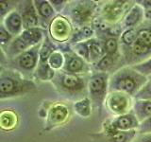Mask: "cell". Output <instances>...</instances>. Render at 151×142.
Instances as JSON below:
<instances>
[{
    "instance_id": "21",
    "label": "cell",
    "mask_w": 151,
    "mask_h": 142,
    "mask_svg": "<svg viewBox=\"0 0 151 142\" xmlns=\"http://www.w3.org/2000/svg\"><path fill=\"white\" fill-rule=\"evenodd\" d=\"M93 35V28L89 26H84L82 28H79L75 33L72 34L70 42L72 44H78L84 41H87L92 39V36Z\"/></svg>"
},
{
    "instance_id": "27",
    "label": "cell",
    "mask_w": 151,
    "mask_h": 142,
    "mask_svg": "<svg viewBox=\"0 0 151 142\" xmlns=\"http://www.w3.org/2000/svg\"><path fill=\"white\" fill-rule=\"evenodd\" d=\"M137 99H144V101H151V79L147 80L145 86L137 93L135 96Z\"/></svg>"
},
{
    "instance_id": "15",
    "label": "cell",
    "mask_w": 151,
    "mask_h": 142,
    "mask_svg": "<svg viewBox=\"0 0 151 142\" xmlns=\"http://www.w3.org/2000/svg\"><path fill=\"white\" fill-rule=\"evenodd\" d=\"M34 6L39 15L40 22L44 28L48 23H51L55 15L54 8L50 4V1H34Z\"/></svg>"
},
{
    "instance_id": "35",
    "label": "cell",
    "mask_w": 151,
    "mask_h": 142,
    "mask_svg": "<svg viewBox=\"0 0 151 142\" xmlns=\"http://www.w3.org/2000/svg\"><path fill=\"white\" fill-rule=\"evenodd\" d=\"M52 7L55 8L58 12H60L61 9H63V8L65 6V3L66 1H63V0H58V1H50Z\"/></svg>"
},
{
    "instance_id": "29",
    "label": "cell",
    "mask_w": 151,
    "mask_h": 142,
    "mask_svg": "<svg viewBox=\"0 0 151 142\" xmlns=\"http://www.w3.org/2000/svg\"><path fill=\"white\" fill-rule=\"evenodd\" d=\"M12 37V35L6 30V28L4 27V25H2L1 28H0V42H1L2 47L8 46L11 44Z\"/></svg>"
},
{
    "instance_id": "14",
    "label": "cell",
    "mask_w": 151,
    "mask_h": 142,
    "mask_svg": "<svg viewBox=\"0 0 151 142\" xmlns=\"http://www.w3.org/2000/svg\"><path fill=\"white\" fill-rule=\"evenodd\" d=\"M71 32L69 22L63 17H56L50 23V33L53 39L63 41L66 39Z\"/></svg>"
},
{
    "instance_id": "2",
    "label": "cell",
    "mask_w": 151,
    "mask_h": 142,
    "mask_svg": "<svg viewBox=\"0 0 151 142\" xmlns=\"http://www.w3.org/2000/svg\"><path fill=\"white\" fill-rule=\"evenodd\" d=\"M147 83V77L142 75L133 67H122L114 72L109 80V91L123 92L136 96Z\"/></svg>"
},
{
    "instance_id": "6",
    "label": "cell",
    "mask_w": 151,
    "mask_h": 142,
    "mask_svg": "<svg viewBox=\"0 0 151 142\" xmlns=\"http://www.w3.org/2000/svg\"><path fill=\"white\" fill-rule=\"evenodd\" d=\"M109 80L110 75L106 72H96L93 74L88 80V92L90 95V101L94 107L101 109V106L106 99Z\"/></svg>"
},
{
    "instance_id": "25",
    "label": "cell",
    "mask_w": 151,
    "mask_h": 142,
    "mask_svg": "<svg viewBox=\"0 0 151 142\" xmlns=\"http://www.w3.org/2000/svg\"><path fill=\"white\" fill-rule=\"evenodd\" d=\"M48 64L52 69L63 68L64 65V55L60 51H55L48 59Z\"/></svg>"
},
{
    "instance_id": "19",
    "label": "cell",
    "mask_w": 151,
    "mask_h": 142,
    "mask_svg": "<svg viewBox=\"0 0 151 142\" xmlns=\"http://www.w3.org/2000/svg\"><path fill=\"white\" fill-rule=\"evenodd\" d=\"M89 50H90V63L96 64L106 55L104 43L96 39L89 40Z\"/></svg>"
},
{
    "instance_id": "13",
    "label": "cell",
    "mask_w": 151,
    "mask_h": 142,
    "mask_svg": "<svg viewBox=\"0 0 151 142\" xmlns=\"http://www.w3.org/2000/svg\"><path fill=\"white\" fill-rule=\"evenodd\" d=\"M136 130L130 131H113L106 130L104 135H98V142H132L137 135Z\"/></svg>"
},
{
    "instance_id": "33",
    "label": "cell",
    "mask_w": 151,
    "mask_h": 142,
    "mask_svg": "<svg viewBox=\"0 0 151 142\" xmlns=\"http://www.w3.org/2000/svg\"><path fill=\"white\" fill-rule=\"evenodd\" d=\"M142 3V6L144 8V13L146 20L151 21V1H138Z\"/></svg>"
},
{
    "instance_id": "34",
    "label": "cell",
    "mask_w": 151,
    "mask_h": 142,
    "mask_svg": "<svg viewBox=\"0 0 151 142\" xmlns=\"http://www.w3.org/2000/svg\"><path fill=\"white\" fill-rule=\"evenodd\" d=\"M132 142H151V133H149V134L139 135L138 136L136 135V137Z\"/></svg>"
},
{
    "instance_id": "8",
    "label": "cell",
    "mask_w": 151,
    "mask_h": 142,
    "mask_svg": "<svg viewBox=\"0 0 151 142\" xmlns=\"http://www.w3.org/2000/svg\"><path fill=\"white\" fill-rule=\"evenodd\" d=\"M130 2L127 1H114L110 4H106L101 11L102 19L104 21L108 22L109 24L114 25L124 16V14L130 11Z\"/></svg>"
},
{
    "instance_id": "1",
    "label": "cell",
    "mask_w": 151,
    "mask_h": 142,
    "mask_svg": "<svg viewBox=\"0 0 151 142\" xmlns=\"http://www.w3.org/2000/svg\"><path fill=\"white\" fill-rule=\"evenodd\" d=\"M137 38L133 45L122 49L124 63L133 64L151 58V21L146 20L136 28Z\"/></svg>"
},
{
    "instance_id": "28",
    "label": "cell",
    "mask_w": 151,
    "mask_h": 142,
    "mask_svg": "<svg viewBox=\"0 0 151 142\" xmlns=\"http://www.w3.org/2000/svg\"><path fill=\"white\" fill-rule=\"evenodd\" d=\"M132 67L136 71H138L139 73H141L142 75L145 76V77L151 76V58L146 60L145 62H144V63H142V64L132 65Z\"/></svg>"
},
{
    "instance_id": "9",
    "label": "cell",
    "mask_w": 151,
    "mask_h": 142,
    "mask_svg": "<svg viewBox=\"0 0 151 142\" xmlns=\"http://www.w3.org/2000/svg\"><path fill=\"white\" fill-rule=\"evenodd\" d=\"M109 110L116 115H125L129 110L131 101L129 95L123 92H111L106 99Z\"/></svg>"
},
{
    "instance_id": "4",
    "label": "cell",
    "mask_w": 151,
    "mask_h": 142,
    "mask_svg": "<svg viewBox=\"0 0 151 142\" xmlns=\"http://www.w3.org/2000/svg\"><path fill=\"white\" fill-rule=\"evenodd\" d=\"M52 83L58 91L70 98H77L84 95L88 90V80L80 75H73L65 72H57Z\"/></svg>"
},
{
    "instance_id": "23",
    "label": "cell",
    "mask_w": 151,
    "mask_h": 142,
    "mask_svg": "<svg viewBox=\"0 0 151 142\" xmlns=\"http://www.w3.org/2000/svg\"><path fill=\"white\" fill-rule=\"evenodd\" d=\"M137 38V31L136 28H129L126 30L121 36V49H125V47H129L133 45Z\"/></svg>"
},
{
    "instance_id": "16",
    "label": "cell",
    "mask_w": 151,
    "mask_h": 142,
    "mask_svg": "<svg viewBox=\"0 0 151 142\" xmlns=\"http://www.w3.org/2000/svg\"><path fill=\"white\" fill-rule=\"evenodd\" d=\"M4 27L6 30L11 33L12 35L19 36L21 34L23 27V20L20 15V13L16 11H12L9 12L5 18Z\"/></svg>"
},
{
    "instance_id": "10",
    "label": "cell",
    "mask_w": 151,
    "mask_h": 142,
    "mask_svg": "<svg viewBox=\"0 0 151 142\" xmlns=\"http://www.w3.org/2000/svg\"><path fill=\"white\" fill-rule=\"evenodd\" d=\"M34 2L32 1H24L18 5V12L20 13L23 20V27L25 30L38 28L40 19L36 8L34 6Z\"/></svg>"
},
{
    "instance_id": "32",
    "label": "cell",
    "mask_w": 151,
    "mask_h": 142,
    "mask_svg": "<svg viewBox=\"0 0 151 142\" xmlns=\"http://www.w3.org/2000/svg\"><path fill=\"white\" fill-rule=\"evenodd\" d=\"M8 113H9V118H6V117L3 115L1 116V124L3 128H9L14 124L15 116L11 112H8Z\"/></svg>"
},
{
    "instance_id": "31",
    "label": "cell",
    "mask_w": 151,
    "mask_h": 142,
    "mask_svg": "<svg viewBox=\"0 0 151 142\" xmlns=\"http://www.w3.org/2000/svg\"><path fill=\"white\" fill-rule=\"evenodd\" d=\"M16 6V2H11V1H0V16L3 17L5 14L9 12V11Z\"/></svg>"
},
{
    "instance_id": "18",
    "label": "cell",
    "mask_w": 151,
    "mask_h": 142,
    "mask_svg": "<svg viewBox=\"0 0 151 142\" xmlns=\"http://www.w3.org/2000/svg\"><path fill=\"white\" fill-rule=\"evenodd\" d=\"M44 35L45 32L42 28H30V30H25L19 36L32 47L41 44V41Z\"/></svg>"
},
{
    "instance_id": "30",
    "label": "cell",
    "mask_w": 151,
    "mask_h": 142,
    "mask_svg": "<svg viewBox=\"0 0 151 142\" xmlns=\"http://www.w3.org/2000/svg\"><path fill=\"white\" fill-rule=\"evenodd\" d=\"M138 133L140 135L149 134L151 133V116L147 117L146 120L141 122V124L138 128Z\"/></svg>"
},
{
    "instance_id": "22",
    "label": "cell",
    "mask_w": 151,
    "mask_h": 142,
    "mask_svg": "<svg viewBox=\"0 0 151 142\" xmlns=\"http://www.w3.org/2000/svg\"><path fill=\"white\" fill-rule=\"evenodd\" d=\"M68 116V109L63 105H56L51 109L49 114V121L52 124L63 122Z\"/></svg>"
},
{
    "instance_id": "5",
    "label": "cell",
    "mask_w": 151,
    "mask_h": 142,
    "mask_svg": "<svg viewBox=\"0 0 151 142\" xmlns=\"http://www.w3.org/2000/svg\"><path fill=\"white\" fill-rule=\"evenodd\" d=\"M42 44L30 47L15 58L9 61V67L20 72L23 76H29L33 73L37 64H39L40 50Z\"/></svg>"
},
{
    "instance_id": "11",
    "label": "cell",
    "mask_w": 151,
    "mask_h": 142,
    "mask_svg": "<svg viewBox=\"0 0 151 142\" xmlns=\"http://www.w3.org/2000/svg\"><path fill=\"white\" fill-rule=\"evenodd\" d=\"M64 55V65L63 71L68 74L80 75L87 72L88 65L84 59L73 51H66Z\"/></svg>"
},
{
    "instance_id": "26",
    "label": "cell",
    "mask_w": 151,
    "mask_h": 142,
    "mask_svg": "<svg viewBox=\"0 0 151 142\" xmlns=\"http://www.w3.org/2000/svg\"><path fill=\"white\" fill-rule=\"evenodd\" d=\"M104 43V49H105L106 54L109 55H117L118 53V42H117V38H112V37H109L103 42Z\"/></svg>"
},
{
    "instance_id": "7",
    "label": "cell",
    "mask_w": 151,
    "mask_h": 142,
    "mask_svg": "<svg viewBox=\"0 0 151 142\" xmlns=\"http://www.w3.org/2000/svg\"><path fill=\"white\" fill-rule=\"evenodd\" d=\"M96 8V5L92 1L75 2L70 7L68 14L76 26L78 28H82L85 24L92 20Z\"/></svg>"
},
{
    "instance_id": "12",
    "label": "cell",
    "mask_w": 151,
    "mask_h": 142,
    "mask_svg": "<svg viewBox=\"0 0 151 142\" xmlns=\"http://www.w3.org/2000/svg\"><path fill=\"white\" fill-rule=\"evenodd\" d=\"M139 120L134 113H127L119 116L110 122L108 130L113 131H130L139 128Z\"/></svg>"
},
{
    "instance_id": "36",
    "label": "cell",
    "mask_w": 151,
    "mask_h": 142,
    "mask_svg": "<svg viewBox=\"0 0 151 142\" xmlns=\"http://www.w3.org/2000/svg\"><path fill=\"white\" fill-rule=\"evenodd\" d=\"M150 79H151V76H150Z\"/></svg>"
},
{
    "instance_id": "17",
    "label": "cell",
    "mask_w": 151,
    "mask_h": 142,
    "mask_svg": "<svg viewBox=\"0 0 151 142\" xmlns=\"http://www.w3.org/2000/svg\"><path fill=\"white\" fill-rule=\"evenodd\" d=\"M143 17H145L144 9L140 5H133L130 11L127 13L124 22H123V27L126 28L127 30L133 28L140 25V22L143 20Z\"/></svg>"
},
{
    "instance_id": "20",
    "label": "cell",
    "mask_w": 151,
    "mask_h": 142,
    "mask_svg": "<svg viewBox=\"0 0 151 142\" xmlns=\"http://www.w3.org/2000/svg\"><path fill=\"white\" fill-rule=\"evenodd\" d=\"M134 114L139 122L151 116V101L138 99L134 104Z\"/></svg>"
},
{
    "instance_id": "3",
    "label": "cell",
    "mask_w": 151,
    "mask_h": 142,
    "mask_svg": "<svg viewBox=\"0 0 151 142\" xmlns=\"http://www.w3.org/2000/svg\"><path fill=\"white\" fill-rule=\"evenodd\" d=\"M16 70L2 71L0 76V97L1 99L19 96L31 91L35 88V84L28 79L24 78Z\"/></svg>"
},
{
    "instance_id": "24",
    "label": "cell",
    "mask_w": 151,
    "mask_h": 142,
    "mask_svg": "<svg viewBox=\"0 0 151 142\" xmlns=\"http://www.w3.org/2000/svg\"><path fill=\"white\" fill-rule=\"evenodd\" d=\"M91 101L88 98H85L79 101H77L75 103L74 108L75 111L81 117H87L91 115Z\"/></svg>"
}]
</instances>
